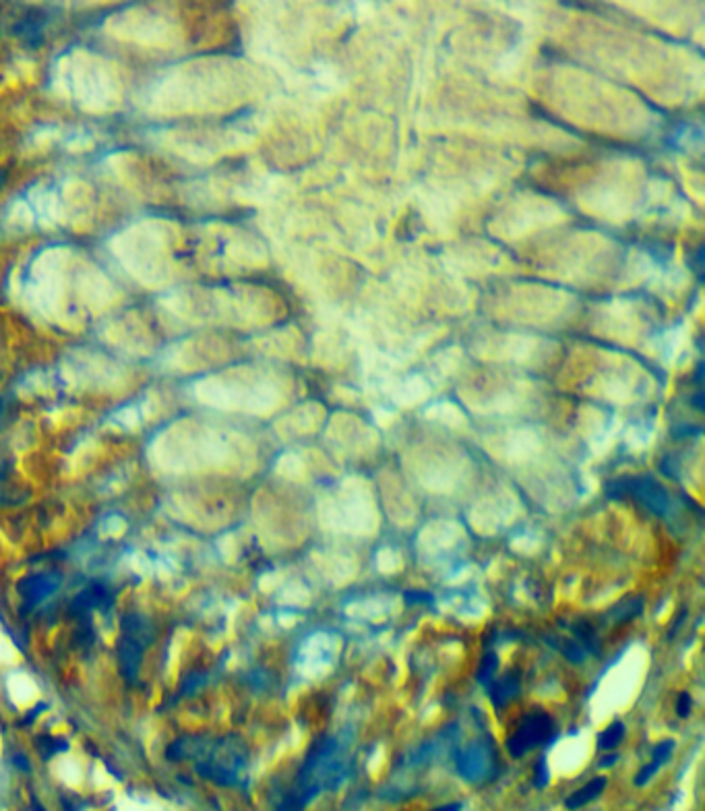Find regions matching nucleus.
Masks as SVG:
<instances>
[{
  "label": "nucleus",
  "instance_id": "f8f14e48",
  "mask_svg": "<svg viewBox=\"0 0 705 811\" xmlns=\"http://www.w3.org/2000/svg\"><path fill=\"white\" fill-rule=\"evenodd\" d=\"M45 23H48V17H45L44 13H29V15L21 17L19 21L13 25V33L23 38V40H27L31 46H36L40 44L36 38L42 36V29L45 27Z\"/></svg>",
  "mask_w": 705,
  "mask_h": 811
},
{
  "label": "nucleus",
  "instance_id": "4468645a",
  "mask_svg": "<svg viewBox=\"0 0 705 811\" xmlns=\"http://www.w3.org/2000/svg\"><path fill=\"white\" fill-rule=\"evenodd\" d=\"M552 648H556L559 652L563 654L567 660H571V662H575V664H579V662H583L588 656H590V652L575 640V637H550V640H546Z\"/></svg>",
  "mask_w": 705,
  "mask_h": 811
},
{
  "label": "nucleus",
  "instance_id": "dca6fc26",
  "mask_svg": "<svg viewBox=\"0 0 705 811\" xmlns=\"http://www.w3.org/2000/svg\"><path fill=\"white\" fill-rule=\"evenodd\" d=\"M36 749L38 753L42 756V760H50L63 751H67L68 743L65 739H58V737H50V735H40L36 737Z\"/></svg>",
  "mask_w": 705,
  "mask_h": 811
},
{
  "label": "nucleus",
  "instance_id": "6e6552de",
  "mask_svg": "<svg viewBox=\"0 0 705 811\" xmlns=\"http://www.w3.org/2000/svg\"><path fill=\"white\" fill-rule=\"evenodd\" d=\"M120 630H122V637L139 644L143 650L156 642V630H154L151 621L147 617L139 615V613L124 615L122 621H120Z\"/></svg>",
  "mask_w": 705,
  "mask_h": 811
},
{
  "label": "nucleus",
  "instance_id": "aec40b11",
  "mask_svg": "<svg viewBox=\"0 0 705 811\" xmlns=\"http://www.w3.org/2000/svg\"><path fill=\"white\" fill-rule=\"evenodd\" d=\"M404 600H406L408 607H414V605H432L434 596H432L431 592H424V590H408V592H404Z\"/></svg>",
  "mask_w": 705,
  "mask_h": 811
},
{
  "label": "nucleus",
  "instance_id": "f257e3e1",
  "mask_svg": "<svg viewBox=\"0 0 705 811\" xmlns=\"http://www.w3.org/2000/svg\"><path fill=\"white\" fill-rule=\"evenodd\" d=\"M354 768L352 731L325 735L308 749L296 774L290 793L279 801L277 811H302L325 790H338Z\"/></svg>",
  "mask_w": 705,
  "mask_h": 811
},
{
  "label": "nucleus",
  "instance_id": "6ab92c4d",
  "mask_svg": "<svg viewBox=\"0 0 705 811\" xmlns=\"http://www.w3.org/2000/svg\"><path fill=\"white\" fill-rule=\"evenodd\" d=\"M203 683L205 673H201V671L188 673V675L184 677V681H182V696H193L195 691H199L203 687Z\"/></svg>",
  "mask_w": 705,
  "mask_h": 811
},
{
  "label": "nucleus",
  "instance_id": "393cba45",
  "mask_svg": "<svg viewBox=\"0 0 705 811\" xmlns=\"http://www.w3.org/2000/svg\"><path fill=\"white\" fill-rule=\"evenodd\" d=\"M616 762H618V756H616V753H608L606 758H602V760H600V764H598V766L610 768V766H614Z\"/></svg>",
  "mask_w": 705,
  "mask_h": 811
},
{
  "label": "nucleus",
  "instance_id": "2eb2a0df",
  "mask_svg": "<svg viewBox=\"0 0 705 811\" xmlns=\"http://www.w3.org/2000/svg\"><path fill=\"white\" fill-rule=\"evenodd\" d=\"M625 724L620 721L610 722V726H606L600 735H598V749L600 751H613L618 745L623 743L625 739Z\"/></svg>",
  "mask_w": 705,
  "mask_h": 811
},
{
  "label": "nucleus",
  "instance_id": "cd10ccee",
  "mask_svg": "<svg viewBox=\"0 0 705 811\" xmlns=\"http://www.w3.org/2000/svg\"><path fill=\"white\" fill-rule=\"evenodd\" d=\"M31 811H45V810H44V805H42L38 799H33V801H31Z\"/></svg>",
  "mask_w": 705,
  "mask_h": 811
},
{
  "label": "nucleus",
  "instance_id": "c756f323",
  "mask_svg": "<svg viewBox=\"0 0 705 811\" xmlns=\"http://www.w3.org/2000/svg\"><path fill=\"white\" fill-rule=\"evenodd\" d=\"M2 416H4V398H0V423H2Z\"/></svg>",
  "mask_w": 705,
  "mask_h": 811
},
{
  "label": "nucleus",
  "instance_id": "9d476101",
  "mask_svg": "<svg viewBox=\"0 0 705 811\" xmlns=\"http://www.w3.org/2000/svg\"><path fill=\"white\" fill-rule=\"evenodd\" d=\"M520 694H522V681H520L517 675L500 677V679H495L488 685V698H490V701L497 708L507 706L509 701H513Z\"/></svg>",
  "mask_w": 705,
  "mask_h": 811
},
{
  "label": "nucleus",
  "instance_id": "39448f33",
  "mask_svg": "<svg viewBox=\"0 0 705 811\" xmlns=\"http://www.w3.org/2000/svg\"><path fill=\"white\" fill-rule=\"evenodd\" d=\"M552 737H554V722L546 712L538 710V712L527 714L520 722V726L507 741V751L511 753V758L520 760L532 749L548 743Z\"/></svg>",
  "mask_w": 705,
  "mask_h": 811
},
{
  "label": "nucleus",
  "instance_id": "a878e982",
  "mask_svg": "<svg viewBox=\"0 0 705 811\" xmlns=\"http://www.w3.org/2000/svg\"><path fill=\"white\" fill-rule=\"evenodd\" d=\"M15 764H17V768H21L25 772H29V762L25 760L23 753H17V756H15Z\"/></svg>",
  "mask_w": 705,
  "mask_h": 811
},
{
  "label": "nucleus",
  "instance_id": "9b49d317",
  "mask_svg": "<svg viewBox=\"0 0 705 811\" xmlns=\"http://www.w3.org/2000/svg\"><path fill=\"white\" fill-rule=\"evenodd\" d=\"M606 785H608V778H604V776L591 778L590 783H586L581 789L573 790V793L569 795L567 799H565V807H567L569 811H575L586 807V805H590L591 801H596V799L604 793Z\"/></svg>",
  "mask_w": 705,
  "mask_h": 811
},
{
  "label": "nucleus",
  "instance_id": "ddd939ff",
  "mask_svg": "<svg viewBox=\"0 0 705 811\" xmlns=\"http://www.w3.org/2000/svg\"><path fill=\"white\" fill-rule=\"evenodd\" d=\"M643 605H645L643 596H631V598H625L623 603L614 605L606 613V617L613 623H629V621H633L635 617H639L643 613Z\"/></svg>",
  "mask_w": 705,
  "mask_h": 811
},
{
  "label": "nucleus",
  "instance_id": "20e7f679",
  "mask_svg": "<svg viewBox=\"0 0 705 811\" xmlns=\"http://www.w3.org/2000/svg\"><path fill=\"white\" fill-rule=\"evenodd\" d=\"M457 774L468 783H484L497 770V751L488 737L476 739L455 751Z\"/></svg>",
  "mask_w": 705,
  "mask_h": 811
},
{
  "label": "nucleus",
  "instance_id": "412c9836",
  "mask_svg": "<svg viewBox=\"0 0 705 811\" xmlns=\"http://www.w3.org/2000/svg\"><path fill=\"white\" fill-rule=\"evenodd\" d=\"M662 766H658L656 762H650V764H645V766L641 768L639 772H637V776L633 778V783H635V787H645L656 774H658V770Z\"/></svg>",
  "mask_w": 705,
  "mask_h": 811
},
{
  "label": "nucleus",
  "instance_id": "b1692460",
  "mask_svg": "<svg viewBox=\"0 0 705 811\" xmlns=\"http://www.w3.org/2000/svg\"><path fill=\"white\" fill-rule=\"evenodd\" d=\"M63 805H65V811H85V805H83V801H79V799H75V797H65L63 799Z\"/></svg>",
  "mask_w": 705,
  "mask_h": 811
},
{
  "label": "nucleus",
  "instance_id": "f03ea898",
  "mask_svg": "<svg viewBox=\"0 0 705 811\" xmlns=\"http://www.w3.org/2000/svg\"><path fill=\"white\" fill-rule=\"evenodd\" d=\"M166 756L172 762L195 760L197 774L222 787L240 785L249 768V747L240 737H181L166 749Z\"/></svg>",
  "mask_w": 705,
  "mask_h": 811
},
{
  "label": "nucleus",
  "instance_id": "5701e85b",
  "mask_svg": "<svg viewBox=\"0 0 705 811\" xmlns=\"http://www.w3.org/2000/svg\"><path fill=\"white\" fill-rule=\"evenodd\" d=\"M548 780H550V774H548L546 762L544 760H540V762L536 764V776H534V785H536L538 789H544L546 785H548Z\"/></svg>",
  "mask_w": 705,
  "mask_h": 811
},
{
  "label": "nucleus",
  "instance_id": "a211bd4d",
  "mask_svg": "<svg viewBox=\"0 0 705 811\" xmlns=\"http://www.w3.org/2000/svg\"><path fill=\"white\" fill-rule=\"evenodd\" d=\"M672 751H674V741L672 739H664L660 741L654 751H652V762H656L658 766H664L670 758H672Z\"/></svg>",
  "mask_w": 705,
  "mask_h": 811
},
{
  "label": "nucleus",
  "instance_id": "f3484780",
  "mask_svg": "<svg viewBox=\"0 0 705 811\" xmlns=\"http://www.w3.org/2000/svg\"><path fill=\"white\" fill-rule=\"evenodd\" d=\"M497 669H499V656L493 652V650L484 654L476 673L478 683L484 685V687H488V685L495 681V677H497Z\"/></svg>",
  "mask_w": 705,
  "mask_h": 811
},
{
  "label": "nucleus",
  "instance_id": "c85d7f7f",
  "mask_svg": "<svg viewBox=\"0 0 705 811\" xmlns=\"http://www.w3.org/2000/svg\"><path fill=\"white\" fill-rule=\"evenodd\" d=\"M6 176H9V174H6V170H0V189L4 186V182H6Z\"/></svg>",
  "mask_w": 705,
  "mask_h": 811
},
{
  "label": "nucleus",
  "instance_id": "bb28decb",
  "mask_svg": "<svg viewBox=\"0 0 705 811\" xmlns=\"http://www.w3.org/2000/svg\"><path fill=\"white\" fill-rule=\"evenodd\" d=\"M461 803H447V805H441V807H434L432 811H461Z\"/></svg>",
  "mask_w": 705,
  "mask_h": 811
},
{
  "label": "nucleus",
  "instance_id": "4be33fe9",
  "mask_svg": "<svg viewBox=\"0 0 705 811\" xmlns=\"http://www.w3.org/2000/svg\"><path fill=\"white\" fill-rule=\"evenodd\" d=\"M691 710H693V698H691L689 691H682L681 696H679V699H677V714H679L681 719H689Z\"/></svg>",
  "mask_w": 705,
  "mask_h": 811
},
{
  "label": "nucleus",
  "instance_id": "1a4fd4ad",
  "mask_svg": "<svg viewBox=\"0 0 705 811\" xmlns=\"http://www.w3.org/2000/svg\"><path fill=\"white\" fill-rule=\"evenodd\" d=\"M116 654H118L120 675L124 677V681L135 683L139 671H141V662H143V648L135 642L127 640V637H120L118 646H116Z\"/></svg>",
  "mask_w": 705,
  "mask_h": 811
},
{
  "label": "nucleus",
  "instance_id": "423d86ee",
  "mask_svg": "<svg viewBox=\"0 0 705 811\" xmlns=\"http://www.w3.org/2000/svg\"><path fill=\"white\" fill-rule=\"evenodd\" d=\"M63 584L60 573L45 571V573H31L17 582V592L23 598V605L27 608L38 607L52 598Z\"/></svg>",
  "mask_w": 705,
  "mask_h": 811
},
{
  "label": "nucleus",
  "instance_id": "0eeeda50",
  "mask_svg": "<svg viewBox=\"0 0 705 811\" xmlns=\"http://www.w3.org/2000/svg\"><path fill=\"white\" fill-rule=\"evenodd\" d=\"M112 605L114 594L110 592V588H106L104 584H91L72 598L68 615L75 619H83V617H90L91 610H108L112 608Z\"/></svg>",
  "mask_w": 705,
  "mask_h": 811
},
{
  "label": "nucleus",
  "instance_id": "7ed1b4c3",
  "mask_svg": "<svg viewBox=\"0 0 705 811\" xmlns=\"http://www.w3.org/2000/svg\"><path fill=\"white\" fill-rule=\"evenodd\" d=\"M606 495L610 499H625L633 497L637 503H641L645 509H650L658 518H668L672 511V499L668 491L660 484L654 476H633V478H618L606 487Z\"/></svg>",
  "mask_w": 705,
  "mask_h": 811
}]
</instances>
